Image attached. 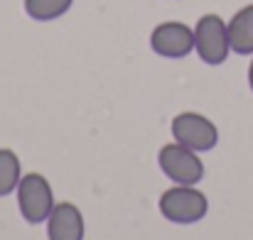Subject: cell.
I'll list each match as a JSON object with an SVG mask.
<instances>
[{
  "label": "cell",
  "mask_w": 253,
  "mask_h": 240,
  "mask_svg": "<svg viewBox=\"0 0 253 240\" xmlns=\"http://www.w3.org/2000/svg\"><path fill=\"white\" fill-rule=\"evenodd\" d=\"M22 179V164L20 157L7 150V147H0V196H7L17 189Z\"/></svg>",
  "instance_id": "10"
},
{
  "label": "cell",
  "mask_w": 253,
  "mask_h": 240,
  "mask_svg": "<svg viewBox=\"0 0 253 240\" xmlns=\"http://www.w3.org/2000/svg\"><path fill=\"white\" fill-rule=\"evenodd\" d=\"M249 86L253 91V54H251V64H249Z\"/></svg>",
  "instance_id": "11"
},
{
  "label": "cell",
  "mask_w": 253,
  "mask_h": 240,
  "mask_svg": "<svg viewBox=\"0 0 253 240\" xmlns=\"http://www.w3.org/2000/svg\"><path fill=\"white\" fill-rule=\"evenodd\" d=\"M226 25H229L231 52L241 54V57H251L253 54V2L251 5H244L241 10H236Z\"/></svg>",
  "instance_id": "8"
},
{
  "label": "cell",
  "mask_w": 253,
  "mask_h": 240,
  "mask_svg": "<svg viewBox=\"0 0 253 240\" xmlns=\"http://www.w3.org/2000/svg\"><path fill=\"white\" fill-rule=\"evenodd\" d=\"M194 52L209 67H219L229 59V54H231L229 25L216 12H207L197 20V25H194Z\"/></svg>",
  "instance_id": "3"
},
{
  "label": "cell",
  "mask_w": 253,
  "mask_h": 240,
  "mask_svg": "<svg viewBox=\"0 0 253 240\" xmlns=\"http://www.w3.org/2000/svg\"><path fill=\"white\" fill-rule=\"evenodd\" d=\"M150 49L165 59H184L194 52V27L179 20H168L153 27Z\"/></svg>",
  "instance_id": "6"
},
{
  "label": "cell",
  "mask_w": 253,
  "mask_h": 240,
  "mask_svg": "<svg viewBox=\"0 0 253 240\" xmlns=\"http://www.w3.org/2000/svg\"><path fill=\"white\" fill-rule=\"evenodd\" d=\"M84 216L77 204L62 201L52 208L47 218V238L49 240H84Z\"/></svg>",
  "instance_id": "7"
},
{
  "label": "cell",
  "mask_w": 253,
  "mask_h": 240,
  "mask_svg": "<svg viewBox=\"0 0 253 240\" xmlns=\"http://www.w3.org/2000/svg\"><path fill=\"white\" fill-rule=\"evenodd\" d=\"M169 133H172L174 142H179L194 152H209L219 145V128L214 125V120H209L207 115L194 113V110H184V113L174 115L169 123Z\"/></svg>",
  "instance_id": "4"
},
{
  "label": "cell",
  "mask_w": 253,
  "mask_h": 240,
  "mask_svg": "<svg viewBox=\"0 0 253 240\" xmlns=\"http://www.w3.org/2000/svg\"><path fill=\"white\" fill-rule=\"evenodd\" d=\"M15 194H17L20 216H22L30 226L47 223L52 208L57 206L52 184H49L47 176H42L40 171H27V174H22V179H20Z\"/></svg>",
  "instance_id": "2"
},
{
  "label": "cell",
  "mask_w": 253,
  "mask_h": 240,
  "mask_svg": "<svg viewBox=\"0 0 253 240\" xmlns=\"http://www.w3.org/2000/svg\"><path fill=\"white\" fill-rule=\"evenodd\" d=\"M25 12L37 22H52L62 15H67L74 5V0H25Z\"/></svg>",
  "instance_id": "9"
},
{
  "label": "cell",
  "mask_w": 253,
  "mask_h": 240,
  "mask_svg": "<svg viewBox=\"0 0 253 240\" xmlns=\"http://www.w3.org/2000/svg\"><path fill=\"white\" fill-rule=\"evenodd\" d=\"M158 208H160L163 218H168L169 223L192 226V223H199L209 213V199L197 186L174 184L168 191L160 194Z\"/></svg>",
  "instance_id": "1"
},
{
  "label": "cell",
  "mask_w": 253,
  "mask_h": 240,
  "mask_svg": "<svg viewBox=\"0 0 253 240\" xmlns=\"http://www.w3.org/2000/svg\"><path fill=\"white\" fill-rule=\"evenodd\" d=\"M158 164H160V171L174 184L197 186L204 179V162L199 157V152H194L179 142L163 145L158 152Z\"/></svg>",
  "instance_id": "5"
}]
</instances>
